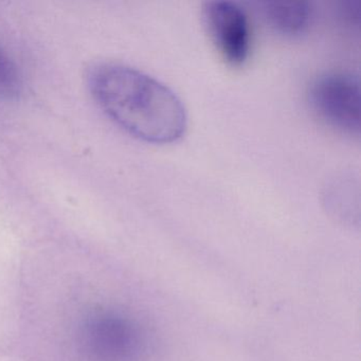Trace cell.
I'll return each mask as SVG.
<instances>
[{
    "mask_svg": "<svg viewBox=\"0 0 361 361\" xmlns=\"http://www.w3.org/2000/svg\"><path fill=\"white\" fill-rule=\"evenodd\" d=\"M90 92L107 116L126 132L156 145L175 142L185 134L188 118L180 99L158 80L119 64L94 67Z\"/></svg>",
    "mask_w": 361,
    "mask_h": 361,
    "instance_id": "1",
    "label": "cell"
},
{
    "mask_svg": "<svg viewBox=\"0 0 361 361\" xmlns=\"http://www.w3.org/2000/svg\"><path fill=\"white\" fill-rule=\"evenodd\" d=\"M310 102L329 126L350 135L360 132L359 80L350 73H327L312 83Z\"/></svg>",
    "mask_w": 361,
    "mask_h": 361,
    "instance_id": "2",
    "label": "cell"
},
{
    "mask_svg": "<svg viewBox=\"0 0 361 361\" xmlns=\"http://www.w3.org/2000/svg\"><path fill=\"white\" fill-rule=\"evenodd\" d=\"M202 20L221 59L232 67L244 65L251 46L250 25L244 10L230 1H209L202 9Z\"/></svg>",
    "mask_w": 361,
    "mask_h": 361,
    "instance_id": "3",
    "label": "cell"
},
{
    "mask_svg": "<svg viewBox=\"0 0 361 361\" xmlns=\"http://www.w3.org/2000/svg\"><path fill=\"white\" fill-rule=\"evenodd\" d=\"M262 13L268 26L279 35L295 37L305 32L312 18V8L305 3H266Z\"/></svg>",
    "mask_w": 361,
    "mask_h": 361,
    "instance_id": "4",
    "label": "cell"
},
{
    "mask_svg": "<svg viewBox=\"0 0 361 361\" xmlns=\"http://www.w3.org/2000/svg\"><path fill=\"white\" fill-rule=\"evenodd\" d=\"M23 79L16 61L0 45V100H12L22 92Z\"/></svg>",
    "mask_w": 361,
    "mask_h": 361,
    "instance_id": "5",
    "label": "cell"
}]
</instances>
